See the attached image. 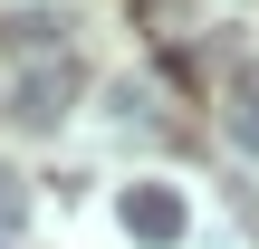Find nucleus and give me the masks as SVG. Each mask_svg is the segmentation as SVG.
<instances>
[{"mask_svg":"<svg viewBox=\"0 0 259 249\" xmlns=\"http://www.w3.org/2000/svg\"><path fill=\"white\" fill-rule=\"evenodd\" d=\"M19 115H29V125H58V115H67V67H38V77L19 86Z\"/></svg>","mask_w":259,"mask_h":249,"instance_id":"nucleus-2","label":"nucleus"},{"mask_svg":"<svg viewBox=\"0 0 259 249\" xmlns=\"http://www.w3.org/2000/svg\"><path fill=\"white\" fill-rule=\"evenodd\" d=\"M115 221H125V240H144V249H173L183 230H192V211H183L173 182H135V192L115 202Z\"/></svg>","mask_w":259,"mask_h":249,"instance_id":"nucleus-1","label":"nucleus"},{"mask_svg":"<svg viewBox=\"0 0 259 249\" xmlns=\"http://www.w3.org/2000/svg\"><path fill=\"white\" fill-rule=\"evenodd\" d=\"M231 134L259 154V77H240V86H231Z\"/></svg>","mask_w":259,"mask_h":249,"instance_id":"nucleus-3","label":"nucleus"},{"mask_svg":"<svg viewBox=\"0 0 259 249\" xmlns=\"http://www.w3.org/2000/svg\"><path fill=\"white\" fill-rule=\"evenodd\" d=\"M19 211H29V192H19V173H0V240L19 230Z\"/></svg>","mask_w":259,"mask_h":249,"instance_id":"nucleus-4","label":"nucleus"}]
</instances>
